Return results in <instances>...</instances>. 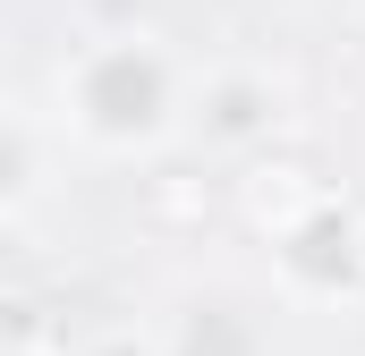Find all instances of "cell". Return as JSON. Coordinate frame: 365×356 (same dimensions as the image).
Returning a JSON list of instances; mask_svg holds the SVG:
<instances>
[{
  "label": "cell",
  "instance_id": "6",
  "mask_svg": "<svg viewBox=\"0 0 365 356\" xmlns=\"http://www.w3.org/2000/svg\"><path fill=\"white\" fill-rule=\"evenodd\" d=\"M93 356H145V348H136V340H110V348H93Z\"/></svg>",
  "mask_w": 365,
  "mask_h": 356
},
{
  "label": "cell",
  "instance_id": "2",
  "mask_svg": "<svg viewBox=\"0 0 365 356\" xmlns=\"http://www.w3.org/2000/svg\"><path fill=\"white\" fill-rule=\"evenodd\" d=\"M280 263L297 271L306 288H365V229H357V204H323V212H306V221L280 238Z\"/></svg>",
  "mask_w": 365,
  "mask_h": 356
},
{
  "label": "cell",
  "instance_id": "4",
  "mask_svg": "<svg viewBox=\"0 0 365 356\" xmlns=\"http://www.w3.org/2000/svg\"><path fill=\"white\" fill-rule=\"evenodd\" d=\"M264 119H272V93H264V85H247V77H230V85L212 93V127H221V136H255Z\"/></svg>",
  "mask_w": 365,
  "mask_h": 356
},
{
  "label": "cell",
  "instance_id": "7",
  "mask_svg": "<svg viewBox=\"0 0 365 356\" xmlns=\"http://www.w3.org/2000/svg\"><path fill=\"white\" fill-rule=\"evenodd\" d=\"M357 229H365V204H357Z\"/></svg>",
  "mask_w": 365,
  "mask_h": 356
},
{
  "label": "cell",
  "instance_id": "5",
  "mask_svg": "<svg viewBox=\"0 0 365 356\" xmlns=\"http://www.w3.org/2000/svg\"><path fill=\"white\" fill-rule=\"evenodd\" d=\"M187 356H247V331H238V314H195L187 323Z\"/></svg>",
  "mask_w": 365,
  "mask_h": 356
},
{
  "label": "cell",
  "instance_id": "1",
  "mask_svg": "<svg viewBox=\"0 0 365 356\" xmlns=\"http://www.w3.org/2000/svg\"><path fill=\"white\" fill-rule=\"evenodd\" d=\"M162 102H170V68L153 51H136V43L86 60V77H77V110H86L102 136H145L162 119Z\"/></svg>",
  "mask_w": 365,
  "mask_h": 356
},
{
  "label": "cell",
  "instance_id": "3",
  "mask_svg": "<svg viewBox=\"0 0 365 356\" xmlns=\"http://www.w3.org/2000/svg\"><path fill=\"white\" fill-rule=\"evenodd\" d=\"M323 204H331V195L314 187L306 162H280V170H255V178H247V212H255V221H272L280 238H289L306 212H323Z\"/></svg>",
  "mask_w": 365,
  "mask_h": 356
}]
</instances>
